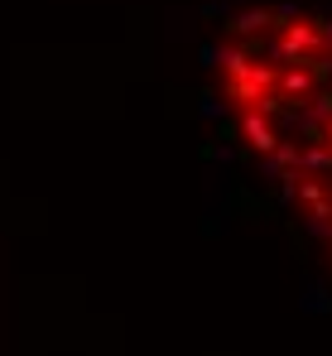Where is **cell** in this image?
<instances>
[{"label":"cell","instance_id":"obj_1","mask_svg":"<svg viewBox=\"0 0 332 356\" xmlns=\"http://www.w3.org/2000/svg\"><path fill=\"white\" fill-rule=\"evenodd\" d=\"M241 130H246V145L251 149H279V135H275V120L265 116V111H246V120H241Z\"/></svg>","mask_w":332,"mask_h":356},{"label":"cell","instance_id":"obj_3","mask_svg":"<svg viewBox=\"0 0 332 356\" xmlns=\"http://www.w3.org/2000/svg\"><path fill=\"white\" fill-rule=\"evenodd\" d=\"M323 44H332V19H323Z\"/></svg>","mask_w":332,"mask_h":356},{"label":"cell","instance_id":"obj_2","mask_svg":"<svg viewBox=\"0 0 332 356\" xmlns=\"http://www.w3.org/2000/svg\"><path fill=\"white\" fill-rule=\"evenodd\" d=\"M313 82H318V67H313V63L284 67V72H279V97H284V102H289V97H299V102H303V97L313 92Z\"/></svg>","mask_w":332,"mask_h":356}]
</instances>
